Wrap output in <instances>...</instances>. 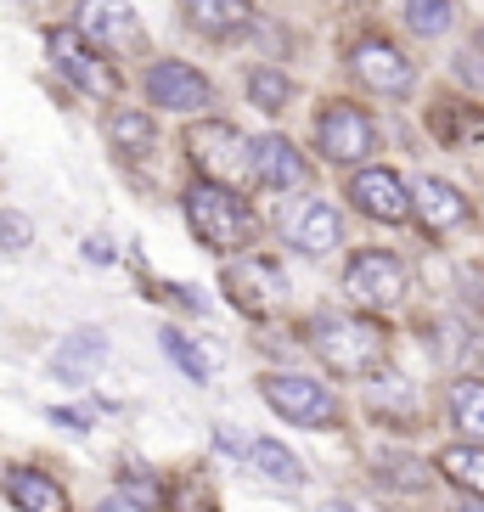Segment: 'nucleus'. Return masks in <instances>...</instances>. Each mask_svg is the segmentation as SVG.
I'll use <instances>...</instances> for the list:
<instances>
[{
	"mask_svg": "<svg viewBox=\"0 0 484 512\" xmlns=\"http://www.w3.org/2000/svg\"><path fill=\"white\" fill-rule=\"evenodd\" d=\"M147 96H152V107H164V113H203V107L214 102V85L197 74L192 62L164 57V62L147 68Z\"/></svg>",
	"mask_w": 484,
	"mask_h": 512,
	"instance_id": "nucleus-10",
	"label": "nucleus"
},
{
	"mask_svg": "<svg viewBox=\"0 0 484 512\" xmlns=\"http://www.w3.org/2000/svg\"><path fill=\"white\" fill-rule=\"evenodd\" d=\"M248 462H254V473H265V479H271V484H282V490L304 484L299 456H293L288 445H276V439H254V445H248Z\"/></svg>",
	"mask_w": 484,
	"mask_h": 512,
	"instance_id": "nucleus-19",
	"label": "nucleus"
},
{
	"mask_svg": "<svg viewBox=\"0 0 484 512\" xmlns=\"http://www.w3.org/2000/svg\"><path fill=\"white\" fill-rule=\"evenodd\" d=\"M456 512H484V501H462V507H456Z\"/></svg>",
	"mask_w": 484,
	"mask_h": 512,
	"instance_id": "nucleus-30",
	"label": "nucleus"
},
{
	"mask_svg": "<svg viewBox=\"0 0 484 512\" xmlns=\"http://www.w3.org/2000/svg\"><path fill=\"white\" fill-rule=\"evenodd\" d=\"M186 220H192L197 242L214 248V254H237L242 242L254 237V226H259L254 209H248L231 186H209V181L186 186Z\"/></svg>",
	"mask_w": 484,
	"mask_h": 512,
	"instance_id": "nucleus-2",
	"label": "nucleus"
},
{
	"mask_svg": "<svg viewBox=\"0 0 484 512\" xmlns=\"http://www.w3.org/2000/svg\"><path fill=\"white\" fill-rule=\"evenodd\" d=\"M74 34L91 51H136L141 46V17L124 0H79Z\"/></svg>",
	"mask_w": 484,
	"mask_h": 512,
	"instance_id": "nucleus-7",
	"label": "nucleus"
},
{
	"mask_svg": "<svg viewBox=\"0 0 484 512\" xmlns=\"http://www.w3.org/2000/svg\"><path fill=\"white\" fill-rule=\"evenodd\" d=\"M102 355H107L102 332H74V338L57 349V372L68 377V383H79L85 372H96V366H102Z\"/></svg>",
	"mask_w": 484,
	"mask_h": 512,
	"instance_id": "nucleus-22",
	"label": "nucleus"
},
{
	"mask_svg": "<svg viewBox=\"0 0 484 512\" xmlns=\"http://www.w3.org/2000/svg\"><path fill=\"white\" fill-rule=\"evenodd\" d=\"M344 293L361 310H400V299H406V265H400V254H389V248H361L344 265Z\"/></svg>",
	"mask_w": 484,
	"mask_h": 512,
	"instance_id": "nucleus-5",
	"label": "nucleus"
},
{
	"mask_svg": "<svg viewBox=\"0 0 484 512\" xmlns=\"http://www.w3.org/2000/svg\"><path fill=\"white\" fill-rule=\"evenodd\" d=\"M434 136L439 141H479L484 136V119L479 113H468V107H456V102H434Z\"/></svg>",
	"mask_w": 484,
	"mask_h": 512,
	"instance_id": "nucleus-23",
	"label": "nucleus"
},
{
	"mask_svg": "<svg viewBox=\"0 0 484 512\" xmlns=\"http://www.w3.org/2000/svg\"><path fill=\"white\" fill-rule=\"evenodd\" d=\"M107 141L124 152V158H147L152 141H158V130H152L147 113H136V107H124V113H113L107 119Z\"/></svg>",
	"mask_w": 484,
	"mask_h": 512,
	"instance_id": "nucleus-21",
	"label": "nucleus"
},
{
	"mask_svg": "<svg viewBox=\"0 0 484 512\" xmlns=\"http://www.w3.org/2000/svg\"><path fill=\"white\" fill-rule=\"evenodd\" d=\"M96 512H147V507H136V501H102Z\"/></svg>",
	"mask_w": 484,
	"mask_h": 512,
	"instance_id": "nucleus-28",
	"label": "nucleus"
},
{
	"mask_svg": "<svg viewBox=\"0 0 484 512\" xmlns=\"http://www.w3.org/2000/svg\"><path fill=\"white\" fill-rule=\"evenodd\" d=\"M451 417L473 445H484V377H456L451 383Z\"/></svg>",
	"mask_w": 484,
	"mask_h": 512,
	"instance_id": "nucleus-20",
	"label": "nucleus"
},
{
	"mask_svg": "<svg viewBox=\"0 0 484 512\" xmlns=\"http://www.w3.org/2000/svg\"><path fill=\"white\" fill-rule=\"evenodd\" d=\"M34 242V226L23 220L17 209H0V254H17V248H29Z\"/></svg>",
	"mask_w": 484,
	"mask_h": 512,
	"instance_id": "nucleus-27",
	"label": "nucleus"
},
{
	"mask_svg": "<svg viewBox=\"0 0 484 512\" xmlns=\"http://www.w3.org/2000/svg\"><path fill=\"white\" fill-rule=\"evenodd\" d=\"M349 68L361 79L366 91L378 96H406L411 91V57L389 40H361V46L349 51Z\"/></svg>",
	"mask_w": 484,
	"mask_h": 512,
	"instance_id": "nucleus-13",
	"label": "nucleus"
},
{
	"mask_svg": "<svg viewBox=\"0 0 484 512\" xmlns=\"http://www.w3.org/2000/svg\"><path fill=\"white\" fill-rule=\"evenodd\" d=\"M451 0H406V23L417 34H423V40H434V34H445L451 29Z\"/></svg>",
	"mask_w": 484,
	"mask_h": 512,
	"instance_id": "nucleus-25",
	"label": "nucleus"
},
{
	"mask_svg": "<svg viewBox=\"0 0 484 512\" xmlns=\"http://www.w3.org/2000/svg\"><path fill=\"white\" fill-rule=\"evenodd\" d=\"M6 501L17 512H68V490L40 467H12L6 473Z\"/></svg>",
	"mask_w": 484,
	"mask_h": 512,
	"instance_id": "nucleus-17",
	"label": "nucleus"
},
{
	"mask_svg": "<svg viewBox=\"0 0 484 512\" xmlns=\"http://www.w3.org/2000/svg\"><path fill=\"white\" fill-rule=\"evenodd\" d=\"M316 141L333 164H366L372 147H378V130H372V119L355 102H333L316 124Z\"/></svg>",
	"mask_w": 484,
	"mask_h": 512,
	"instance_id": "nucleus-9",
	"label": "nucleus"
},
{
	"mask_svg": "<svg viewBox=\"0 0 484 512\" xmlns=\"http://www.w3.org/2000/svg\"><path fill=\"white\" fill-rule=\"evenodd\" d=\"M254 181H265L271 192H288V186L310 181V164H304V152L288 136H259L254 141Z\"/></svg>",
	"mask_w": 484,
	"mask_h": 512,
	"instance_id": "nucleus-15",
	"label": "nucleus"
},
{
	"mask_svg": "<svg viewBox=\"0 0 484 512\" xmlns=\"http://www.w3.org/2000/svg\"><path fill=\"white\" fill-rule=\"evenodd\" d=\"M46 51H51V62H57V74L68 79L74 91L96 96V102H107V96L119 91V74L107 68V57L85 46V40H79L74 29H57V34L46 40Z\"/></svg>",
	"mask_w": 484,
	"mask_h": 512,
	"instance_id": "nucleus-6",
	"label": "nucleus"
},
{
	"mask_svg": "<svg viewBox=\"0 0 484 512\" xmlns=\"http://www.w3.org/2000/svg\"><path fill=\"white\" fill-rule=\"evenodd\" d=\"M181 12L209 40H242L254 29V0H181Z\"/></svg>",
	"mask_w": 484,
	"mask_h": 512,
	"instance_id": "nucleus-16",
	"label": "nucleus"
},
{
	"mask_svg": "<svg viewBox=\"0 0 484 512\" xmlns=\"http://www.w3.org/2000/svg\"><path fill=\"white\" fill-rule=\"evenodd\" d=\"M349 203L361 214H372V220H411V186L394 175V169H378V164H366V169H349Z\"/></svg>",
	"mask_w": 484,
	"mask_h": 512,
	"instance_id": "nucleus-11",
	"label": "nucleus"
},
{
	"mask_svg": "<svg viewBox=\"0 0 484 512\" xmlns=\"http://www.w3.org/2000/svg\"><path fill=\"white\" fill-rule=\"evenodd\" d=\"M259 394H265V406L276 411V417L299 422V428H338V400L327 383H316V377L304 372H265L259 377Z\"/></svg>",
	"mask_w": 484,
	"mask_h": 512,
	"instance_id": "nucleus-4",
	"label": "nucleus"
},
{
	"mask_svg": "<svg viewBox=\"0 0 484 512\" xmlns=\"http://www.w3.org/2000/svg\"><path fill=\"white\" fill-rule=\"evenodd\" d=\"M288 96H293V85H288V74H282V68H254V74H248V102H254V107L282 113V107H288Z\"/></svg>",
	"mask_w": 484,
	"mask_h": 512,
	"instance_id": "nucleus-24",
	"label": "nucleus"
},
{
	"mask_svg": "<svg viewBox=\"0 0 484 512\" xmlns=\"http://www.w3.org/2000/svg\"><path fill=\"white\" fill-rule=\"evenodd\" d=\"M479 51H484V34H479Z\"/></svg>",
	"mask_w": 484,
	"mask_h": 512,
	"instance_id": "nucleus-31",
	"label": "nucleus"
},
{
	"mask_svg": "<svg viewBox=\"0 0 484 512\" xmlns=\"http://www.w3.org/2000/svg\"><path fill=\"white\" fill-rule=\"evenodd\" d=\"M310 344H316L321 366L338 377H372L389 355L383 327L366 316H316L310 321Z\"/></svg>",
	"mask_w": 484,
	"mask_h": 512,
	"instance_id": "nucleus-1",
	"label": "nucleus"
},
{
	"mask_svg": "<svg viewBox=\"0 0 484 512\" xmlns=\"http://www.w3.org/2000/svg\"><path fill=\"white\" fill-rule=\"evenodd\" d=\"M164 355H169V361H175V366H181L186 377H197V383L209 377V361H203V355H197V349H192V338H181V332H175V327H164Z\"/></svg>",
	"mask_w": 484,
	"mask_h": 512,
	"instance_id": "nucleus-26",
	"label": "nucleus"
},
{
	"mask_svg": "<svg viewBox=\"0 0 484 512\" xmlns=\"http://www.w3.org/2000/svg\"><path fill=\"white\" fill-rule=\"evenodd\" d=\"M338 237H344V220L327 197H299L293 209H282V242H288L293 254H333Z\"/></svg>",
	"mask_w": 484,
	"mask_h": 512,
	"instance_id": "nucleus-8",
	"label": "nucleus"
},
{
	"mask_svg": "<svg viewBox=\"0 0 484 512\" xmlns=\"http://www.w3.org/2000/svg\"><path fill=\"white\" fill-rule=\"evenodd\" d=\"M226 293H231L237 310L265 316V310H276V304L288 299V282H282V271H276L271 259H231L226 265Z\"/></svg>",
	"mask_w": 484,
	"mask_h": 512,
	"instance_id": "nucleus-12",
	"label": "nucleus"
},
{
	"mask_svg": "<svg viewBox=\"0 0 484 512\" xmlns=\"http://www.w3.org/2000/svg\"><path fill=\"white\" fill-rule=\"evenodd\" d=\"M321 512H361V507H349V501H327Z\"/></svg>",
	"mask_w": 484,
	"mask_h": 512,
	"instance_id": "nucleus-29",
	"label": "nucleus"
},
{
	"mask_svg": "<svg viewBox=\"0 0 484 512\" xmlns=\"http://www.w3.org/2000/svg\"><path fill=\"white\" fill-rule=\"evenodd\" d=\"M186 158L203 169L209 186H231V192H237V181L254 175V141H242L237 130L220 124V119H203V124L186 130Z\"/></svg>",
	"mask_w": 484,
	"mask_h": 512,
	"instance_id": "nucleus-3",
	"label": "nucleus"
},
{
	"mask_svg": "<svg viewBox=\"0 0 484 512\" xmlns=\"http://www.w3.org/2000/svg\"><path fill=\"white\" fill-rule=\"evenodd\" d=\"M439 473L456 490H468L473 501H484V445H451V451H439Z\"/></svg>",
	"mask_w": 484,
	"mask_h": 512,
	"instance_id": "nucleus-18",
	"label": "nucleus"
},
{
	"mask_svg": "<svg viewBox=\"0 0 484 512\" xmlns=\"http://www.w3.org/2000/svg\"><path fill=\"white\" fill-rule=\"evenodd\" d=\"M411 214H417L428 231H462L473 220L468 197L456 192V186H445L439 175H423V181L411 186Z\"/></svg>",
	"mask_w": 484,
	"mask_h": 512,
	"instance_id": "nucleus-14",
	"label": "nucleus"
}]
</instances>
